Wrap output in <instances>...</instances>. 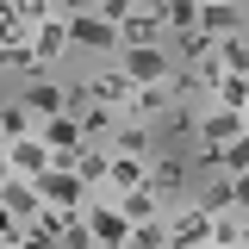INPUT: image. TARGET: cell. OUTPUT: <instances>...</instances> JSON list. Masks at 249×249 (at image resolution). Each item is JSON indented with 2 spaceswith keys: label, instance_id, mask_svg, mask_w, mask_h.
I'll use <instances>...</instances> for the list:
<instances>
[{
  "label": "cell",
  "instance_id": "14",
  "mask_svg": "<svg viewBox=\"0 0 249 249\" xmlns=\"http://www.w3.org/2000/svg\"><path fill=\"white\" fill-rule=\"evenodd\" d=\"M37 137H44L50 150H81V143H88L75 112H50V119H37Z\"/></svg>",
  "mask_w": 249,
  "mask_h": 249
},
{
  "label": "cell",
  "instance_id": "19",
  "mask_svg": "<svg viewBox=\"0 0 249 249\" xmlns=\"http://www.w3.org/2000/svg\"><path fill=\"white\" fill-rule=\"evenodd\" d=\"M75 119H81V137H100V143H106V131L119 124V106H100V100H88Z\"/></svg>",
  "mask_w": 249,
  "mask_h": 249
},
{
  "label": "cell",
  "instance_id": "22",
  "mask_svg": "<svg viewBox=\"0 0 249 249\" xmlns=\"http://www.w3.org/2000/svg\"><path fill=\"white\" fill-rule=\"evenodd\" d=\"M119 206H124V218L137 224V218H162V199H156L150 187H131V193H119Z\"/></svg>",
  "mask_w": 249,
  "mask_h": 249
},
{
  "label": "cell",
  "instance_id": "1",
  "mask_svg": "<svg viewBox=\"0 0 249 249\" xmlns=\"http://www.w3.org/2000/svg\"><path fill=\"white\" fill-rule=\"evenodd\" d=\"M81 224H88V237L100 249H124L131 243V218H124V206L112 199V193H93L88 206H81Z\"/></svg>",
  "mask_w": 249,
  "mask_h": 249
},
{
  "label": "cell",
  "instance_id": "3",
  "mask_svg": "<svg viewBox=\"0 0 249 249\" xmlns=\"http://www.w3.org/2000/svg\"><path fill=\"white\" fill-rule=\"evenodd\" d=\"M37 193H44V206H62V212H81L93 199V187L75 175V168H62V162H50L44 175H37Z\"/></svg>",
  "mask_w": 249,
  "mask_h": 249
},
{
  "label": "cell",
  "instance_id": "12",
  "mask_svg": "<svg viewBox=\"0 0 249 249\" xmlns=\"http://www.w3.org/2000/svg\"><path fill=\"white\" fill-rule=\"evenodd\" d=\"M168 106H175V88H168V81H150V88H131V100H124V112H131V119H162V112H168Z\"/></svg>",
  "mask_w": 249,
  "mask_h": 249
},
{
  "label": "cell",
  "instance_id": "10",
  "mask_svg": "<svg viewBox=\"0 0 249 249\" xmlns=\"http://www.w3.org/2000/svg\"><path fill=\"white\" fill-rule=\"evenodd\" d=\"M31 50H37V62H44V69H50L62 50H75V37H69V19H62V13L37 19V25H31Z\"/></svg>",
  "mask_w": 249,
  "mask_h": 249
},
{
  "label": "cell",
  "instance_id": "18",
  "mask_svg": "<svg viewBox=\"0 0 249 249\" xmlns=\"http://www.w3.org/2000/svg\"><path fill=\"white\" fill-rule=\"evenodd\" d=\"M124 44H162V19H150V13H124L119 19V50Z\"/></svg>",
  "mask_w": 249,
  "mask_h": 249
},
{
  "label": "cell",
  "instance_id": "15",
  "mask_svg": "<svg viewBox=\"0 0 249 249\" xmlns=\"http://www.w3.org/2000/svg\"><path fill=\"white\" fill-rule=\"evenodd\" d=\"M106 162H112V150H106L100 137H88V143L75 150V175H81V181H88L93 193H100V187H106Z\"/></svg>",
  "mask_w": 249,
  "mask_h": 249
},
{
  "label": "cell",
  "instance_id": "20",
  "mask_svg": "<svg viewBox=\"0 0 249 249\" xmlns=\"http://www.w3.org/2000/svg\"><path fill=\"white\" fill-rule=\"evenodd\" d=\"M218 69H231V75H249V37L243 31H231V37H218Z\"/></svg>",
  "mask_w": 249,
  "mask_h": 249
},
{
  "label": "cell",
  "instance_id": "33",
  "mask_svg": "<svg viewBox=\"0 0 249 249\" xmlns=\"http://www.w3.org/2000/svg\"><path fill=\"white\" fill-rule=\"evenodd\" d=\"M231 181H237V212H249V168H243V175H231Z\"/></svg>",
  "mask_w": 249,
  "mask_h": 249
},
{
  "label": "cell",
  "instance_id": "34",
  "mask_svg": "<svg viewBox=\"0 0 249 249\" xmlns=\"http://www.w3.org/2000/svg\"><path fill=\"white\" fill-rule=\"evenodd\" d=\"M62 13H100V0H62Z\"/></svg>",
  "mask_w": 249,
  "mask_h": 249
},
{
  "label": "cell",
  "instance_id": "30",
  "mask_svg": "<svg viewBox=\"0 0 249 249\" xmlns=\"http://www.w3.org/2000/svg\"><path fill=\"white\" fill-rule=\"evenodd\" d=\"M206 249H237V212H218L212 218V243Z\"/></svg>",
  "mask_w": 249,
  "mask_h": 249
},
{
  "label": "cell",
  "instance_id": "21",
  "mask_svg": "<svg viewBox=\"0 0 249 249\" xmlns=\"http://www.w3.org/2000/svg\"><path fill=\"white\" fill-rule=\"evenodd\" d=\"M199 206H206V212H237V181H231V175H212V187L199 193Z\"/></svg>",
  "mask_w": 249,
  "mask_h": 249
},
{
  "label": "cell",
  "instance_id": "9",
  "mask_svg": "<svg viewBox=\"0 0 249 249\" xmlns=\"http://www.w3.org/2000/svg\"><path fill=\"white\" fill-rule=\"evenodd\" d=\"M106 150H124V156H150V150H156V124H150V119H131V112H119V124L106 131Z\"/></svg>",
  "mask_w": 249,
  "mask_h": 249
},
{
  "label": "cell",
  "instance_id": "23",
  "mask_svg": "<svg viewBox=\"0 0 249 249\" xmlns=\"http://www.w3.org/2000/svg\"><path fill=\"white\" fill-rule=\"evenodd\" d=\"M0 131L6 137H25V131H37V112H31L25 100H13V106H0Z\"/></svg>",
  "mask_w": 249,
  "mask_h": 249
},
{
  "label": "cell",
  "instance_id": "6",
  "mask_svg": "<svg viewBox=\"0 0 249 249\" xmlns=\"http://www.w3.org/2000/svg\"><path fill=\"white\" fill-rule=\"evenodd\" d=\"M212 218L218 212H206V206H175L168 212V249H187V243H212Z\"/></svg>",
  "mask_w": 249,
  "mask_h": 249
},
{
  "label": "cell",
  "instance_id": "36",
  "mask_svg": "<svg viewBox=\"0 0 249 249\" xmlns=\"http://www.w3.org/2000/svg\"><path fill=\"white\" fill-rule=\"evenodd\" d=\"M237 112H243V124H249V100H243V106H237Z\"/></svg>",
  "mask_w": 249,
  "mask_h": 249
},
{
  "label": "cell",
  "instance_id": "11",
  "mask_svg": "<svg viewBox=\"0 0 249 249\" xmlns=\"http://www.w3.org/2000/svg\"><path fill=\"white\" fill-rule=\"evenodd\" d=\"M143 175H150V156H124V150H112V162H106V187L100 193H131V187H143Z\"/></svg>",
  "mask_w": 249,
  "mask_h": 249
},
{
  "label": "cell",
  "instance_id": "25",
  "mask_svg": "<svg viewBox=\"0 0 249 249\" xmlns=\"http://www.w3.org/2000/svg\"><path fill=\"white\" fill-rule=\"evenodd\" d=\"M0 69H25V75H44V62H37V50H31V37H25V44H0Z\"/></svg>",
  "mask_w": 249,
  "mask_h": 249
},
{
  "label": "cell",
  "instance_id": "13",
  "mask_svg": "<svg viewBox=\"0 0 249 249\" xmlns=\"http://www.w3.org/2000/svg\"><path fill=\"white\" fill-rule=\"evenodd\" d=\"M199 25L212 31V37L243 31V0H199Z\"/></svg>",
  "mask_w": 249,
  "mask_h": 249
},
{
  "label": "cell",
  "instance_id": "28",
  "mask_svg": "<svg viewBox=\"0 0 249 249\" xmlns=\"http://www.w3.org/2000/svg\"><path fill=\"white\" fill-rule=\"evenodd\" d=\"M0 243H6V249H25V218L13 212L6 199H0Z\"/></svg>",
  "mask_w": 249,
  "mask_h": 249
},
{
  "label": "cell",
  "instance_id": "26",
  "mask_svg": "<svg viewBox=\"0 0 249 249\" xmlns=\"http://www.w3.org/2000/svg\"><path fill=\"white\" fill-rule=\"evenodd\" d=\"M218 168H224V175H243V168H249V124L224 143V150H218Z\"/></svg>",
  "mask_w": 249,
  "mask_h": 249
},
{
  "label": "cell",
  "instance_id": "32",
  "mask_svg": "<svg viewBox=\"0 0 249 249\" xmlns=\"http://www.w3.org/2000/svg\"><path fill=\"white\" fill-rule=\"evenodd\" d=\"M100 13H106V19H112V25H119L124 13H137V0H100Z\"/></svg>",
  "mask_w": 249,
  "mask_h": 249
},
{
  "label": "cell",
  "instance_id": "7",
  "mask_svg": "<svg viewBox=\"0 0 249 249\" xmlns=\"http://www.w3.org/2000/svg\"><path fill=\"white\" fill-rule=\"evenodd\" d=\"M6 162H13V175H31V181H37V175L56 162V150H50L37 131H25V137H6Z\"/></svg>",
  "mask_w": 249,
  "mask_h": 249
},
{
  "label": "cell",
  "instance_id": "35",
  "mask_svg": "<svg viewBox=\"0 0 249 249\" xmlns=\"http://www.w3.org/2000/svg\"><path fill=\"white\" fill-rule=\"evenodd\" d=\"M6 175H13V162H6V150H0V181H6Z\"/></svg>",
  "mask_w": 249,
  "mask_h": 249
},
{
  "label": "cell",
  "instance_id": "31",
  "mask_svg": "<svg viewBox=\"0 0 249 249\" xmlns=\"http://www.w3.org/2000/svg\"><path fill=\"white\" fill-rule=\"evenodd\" d=\"M13 6H19V19H25V25H37V19L62 13V0H13Z\"/></svg>",
  "mask_w": 249,
  "mask_h": 249
},
{
  "label": "cell",
  "instance_id": "8",
  "mask_svg": "<svg viewBox=\"0 0 249 249\" xmlns=\"http://www.w3.org/2000/svg\"><path fill=\"white\" fill-rule=\"evenodd\" d=\"M143 187H150L156 199L175 212L181 206V187H187V168H181V156H150V175H143Z\"/></svg>",
  "mask_w": 249,
  "mask_h": 249
},
{
  "label": "cell",
  "instance_id": "16",
  "mask_svg": "<svg viewBox=\"0 0 249 249\" xmlns=\"http://www.w3.org/2000/svg\"><path fill=\"white\" fill-rule=\"evenodd\" d=\"M81 88H88V100H100V106H119V112H124V100H131V81H124V69H106V75H88Z\"/></svg>",
  "mask_w": 249,
  "mask_h": 249
},
{
  "label": "cell",
  "instance_id": "2",
  "mask_svg": "<svg viewBox=\"0 0 249 249\" xmlns=\"http://www.w3.org/2000/svg\"><path fill=\"white\" fill-rule=\"evenodd\" d=\"M119 69H124L131 88H150V81H168V75H175V62H168L162 44H124V50H119Z\"/></svg>",
  "mask_w": 249,
  "mask_h": 249
},
{
  "label": "cell",
  "instance_id": "5",
  "mask_svg": "<svg viewBox=\"0 0 249 249\" xmlns=\"http://www.w3.org/2000/svg\"><path fill=\"white\" fill-rule=\"evenodd\" d=\"M69 19V37H75V50H119V25L106 19V13H62Z\"/></svg>",
  "mask_w": 249,
  "mask_h": 249
},
{
  "label": "cell",
  "instance_id": "27",
  "mask_svg": "<svg viewBox=\"0 0 249 249\" xmlns=\"http://www.w3.org/2000/svg\"><path fill=\"white\" fill-rule=\"evenodd\" d=\"M25 37H31V25L19 19V6H13V0H0V44H25Z\"/></svg>",
  "mask_w": 249,
  "mask_h": 249
},
{
  "label": "cell",
  "instance_id": "4",
  "mask_svg": "<svg viewBox=\"0 0 249 249\" xmlns=\"http://www.w3.org/2000/svg\"><path fill=\"white\" fill-rule=\"evenodd\" d=\"M193 131H199L206 156L218 162V150H224V143L243 131V112H237V106H224V100H212V106H206V119H193Z\"/></svg>",
  "mask_w": 249,
  "mask_h": 249
},
{
  "label": "cell",
  "instance_id": "29",
  "mask_svg": "<svg viewBox=\"0 0 249 249\" xmlns=\"http://www.w3.org/2000/svg\"><path fill=\"white\" fill-rule=\"evenodd\" d=\"M162 25H175V31L199 25V0H168V13H162Z\"/></svg>",
  "mask_w": 249,
  "mask_h": 249
},
{
  "label": "cell",
  "instance_id": "24",
  "mask_svg": "<svg viewBox=\"0 0 249 249\" xmlns=\"http://www.w3.org/2000/svg\"><path fill=\"white\" fill-rule=\"evenodd\" d=\"M131 249H168V224L162 218H137L131 224Z\"/></svg>",
  "mask_w": 249,
  "mask_h": 249
},
{
  "label": "cell",
  "instance_id": "17",
  "mask_svg": "<svg viewBox=\"0 0 249 249\" xmlns=\"http://www.w3.org/2000/svg\"><path fill=\"white\" fill-rule=\"evenodd\" d=\"M25 106L37 112V119H50V112H69V88H56V81H31V88H25Z\"/></svg>",
  "mask_w": 249,
  "mask_h": 249
}]
</instances>
